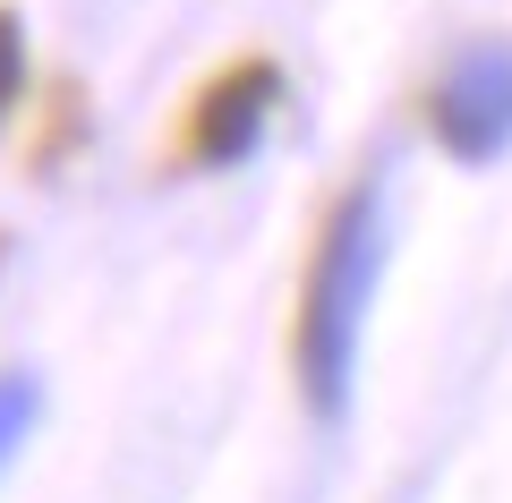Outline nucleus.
<instances>
[{
  "instance_id": "39448f33",
  "label": "nucleus",
  "mask_w": 512,
  "mask_h": 503,
  "mask_svg": "<svg viewBox=\"0 0 512 503\" xmlns=\"http://www.w3.org/2000/svg\"><path fill=\"white\" fill-rule=\"evenodd\" d=\"M18 86H26V35H18V18L0 9V120H9V103H18Z\"/></svg>"
},
{
  "instance_id": "7ed1b4c3",
  "label": "nucleus",
  "mask_w": 512,
  "mask_h": 503,
  "mask_svg": "<svg viewBox=\"0 0 512 503\" xmlns=\"http://www.w3.org/2000/svg\"><path fill=\"white\" fill-rule=\"evenodd\" d=\"M274 103H282V69L274 60H231V69L188 103V162H205V171L248 162L256 137H265V120H274Z\"/></svg>"
},
{
  "instance_id": "f03ea898",
  "label": "nucleus",
  "mask_w": 512,
  "mask_h": 503,
  "mask_svg": "<svg viewBox=\"0 0 512 503\" xmlns=\"http://www.w3.org/2000/svg\"><path fill=\"white\" fill-rule=\"evenodd\" d=\"M436 145L461 162H495L512 145V43H470L436 86Z\"/></svg>"
},
{
  "instance_id": "f257e3e1",
  "label": "nucleus",
  "mask_w": 512,
  "mask_h": 503,
  "mask_svg": "<svg viewBox=\"0 0 512 503\" xmlns=\"http://www.w3.org/2000/svg\"><path fill=\"white\" fill-rule=\"evenodd\" d=\"M376 273H384V197L376 180L342 188L325 214V239L308 256V290H299V393L316 418L350 410V376H359V333L376 307Z\"/></svg>"
},
{
  "instance_id": "20e7f679",
  "label": "nucleus",
  "mask_w": 512,
  "mask_h": 503,
  "mask_svg": "<svg viewBox=\"0 0 512 503\" xmlns=\"http://www.w3.org/2000/svg\"><path fill=\"white\" fill-rule=\"evenodd\" d=\"M35 418H43V393H35V376H0V469L18 461V444L35 435Z\"/></svg>"
}]
</instances>
